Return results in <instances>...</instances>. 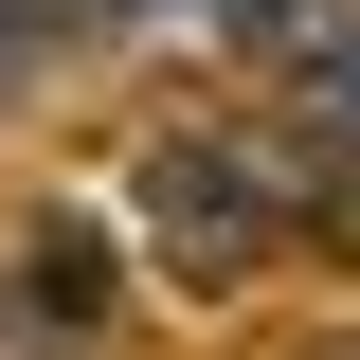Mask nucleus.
Here are the masks:
<instances>
[{
	"label": "nucleus",
	"instance_id": "1",
	"mask_svg": "<svg viewBox=\"0 0 360 360\" xmlns=\"http://www.w3.org/2000/svg\"><path fill=\"white\" fill-rule=\"evenodd\" d=\"M307 198H324V144H288V127H217V108H180V127L127 162V234H144L162 270H198V288L270 270L288 234H307Z\"/></svg>",
	"mask_w": 360,
	"mask_h": 360
},
{
	"label": "nucleus",
	"instance_id": "2",
	"mask_svg": "<svg viewBox=\"0 0 360 360\" xmlns=\"http://www.w3.org/2000/svg\"><path fill=\"white\" fill-rule=\"evenodd\" d=\"M288 90H307L324 162H360V0H307V18H288Z\"/></svg>",
	"mask_w": 360,
	"mask_h": 360
},
{
	"label": "nucleus",
	"instance_id": "3",
	"mask_svg": "<svg viewBox=\"0 0 360 360\" xmlns=\"http://www.w3.org/2000/svg\"><path fill=\"white\" fill-rule=\"evenodd\" d=\"M0 324H18V342H90V234H18Z\"/></svg>",
	"mask_w": 360,
	"mask_h": 360
}]
</instances>
